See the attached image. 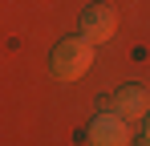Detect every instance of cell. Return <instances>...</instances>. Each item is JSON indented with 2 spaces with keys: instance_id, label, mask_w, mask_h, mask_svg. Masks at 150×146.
Listing matches in <instances>:
<instances>
[{
  "instance_id": "6da1fadb",
  "label": "cell",
  "mask_w": 150,
  "mask_h": 146,
  "mask_svg": "<svg viewBox=\"0 0 150 146\" xmlns=\"http://www.w3.org/2000/svg\"><path fill=\"white\" fill-rule=\"evenodd\" d=\"M89 65H93V41L89 37H65L53 49V73L61 81H77Z\"/></svg>"
},
{
  "instance_id": "7a4b0ae2",
  "label": "cell",
  "mask_w": 150,
  "mask_h": 146,
  "mask_svg": "<svg viewBox=\"0 0 150 146\" xmlns=\"http://www.w3.org/2000/svg\"><path fill=\"white\" fill-rule=\"evenodd\" d=\"M110 110H114L118 118H126V122H138L150 110V89L146 85H122L118 94L110 97Z\"/></svg>"
},
{
  "instance_id": "3957f363",
  "label": "cell",
  "mask_w": 150,
  "mask_h": 146,
  "mask_svg": "<svg viewBox=\"0 0 150 146\" xmlns=\"http://www.w3.org/2000/svg\"><path fill=\"white\" fill-rule=\"evenodd\" d=\"M89 138H93V146H126L130 142L126 118H118L114 110H110V114H98L93 126H89Z\"/></svg>"
},
{
  "instance_id": "277c9868",
  "label": "cell",
  "mask_w": 150,
  "mask_h": 146,
  "mask_svg": "<svg viewBox=\"0 0 150 146\" xmlns=\"http://www.w3.org/2000/svg\"><path fill=\"white\" fill-rule=\"evenodd\" d=\"M114 28H118V16H114L110 4H89V8H85V16H81V37H89V41H110Z\"/></svg>"
},
{
  "instance_id": "5b68a950",
  "label": "cell",
  "mask_w": 150,
  "mask_h": 146,
  "mask_svg": "<svg viewBox=\"0 0 150 146\" xmlns=\"http://www.w3.org/2000/svg\"><path fill=\"white\" fill-rule=\"evenodd\" d=\"M146 146H150V122H146Z\"/></svg>"
}]
</instances>
